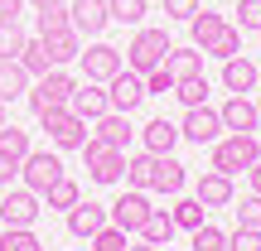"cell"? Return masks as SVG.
Returning <instances> with one entry per match:
<instances>
[{
  "mask_svg": "<svg viewBox=\"0 0 261 251\" xmlns=\"http://www.w3.org/2000/svg\"><path fill=\"white\" fill-rule=\"evenodd\" d=\"M261 159V145H256V135H218L213 140V169H223V174H247V169H252Z\"/></svg>",
  "mask_w": 261,
  "mask_h": 251,
  "instance_id": "obj_1",
  "label": "cell"
},
{
  "mask_svg": "<svg viewBox=\"0 0 261 251\" xmlns=\"http://www.w3.org/2000/svg\"><path fill=\"white\" fill-rule=\"evenodd\" d=\"M83 159H87L92 184H121V179H126V150L107 145L102 135H87L83 140Z\"/></svg>",
  "mask_w": 261,
  "mask_h": 251,
  "instance_id": "obj_2",
  "label": "cell"
},
{
  "mask_svg": "<svg viewBox=\"0 0 261 251\" xmlns=\"http://www.w3.org/2000/svg\"><path fill=\"white\" fill-rule=\"evenodd\" d=\"M39 126L48 130V140H54L58 150H83V140L92 135L87 121L73 111V106H48V111H39Z\"/></svg>",
  "mask_w": 261,
  "mask_h": 251,
  "instance_id": "obj_3",
  "label": "cell"
},
{
  "mask_svg": "<svg viewBox=\"0 0 261 251\" xmlns=\"http://www.w3.org/2000/svg\"><path fill=\"white\" fill-rule=\"evenodd\" d=\"M169 48H174V44H169L165 29H140V34L130 39V48H126V68L145 77L150 68H160V63L169 58Z\"/></svg>",
  "mask_w": 261,
  "mask_h": 251,
  "instance_id": "obj_4",
  "label": "cell"
},
{
  "mask_svg": "<svg viewBox=\"0 0 261 251\" xmlns=\"http://www.w3.org/2000/svg\"><path fill=\"white\" fill-rule=\"evenodd\" d=\"M73 87H77V82H73V73H63V68H48V73L24 92V97H29V111L39 116V111H48V106H68Z\"/></svg>",
  "mask_w": 261,
  "mask_h": 251,
  "instance_id": "obj_5",
  "label": "cell"
},
{
  "mask_svg": "<svg viewBox=\"0 0 261 251\" xmlns=\"http://www.w3.org/2000/svg\"><path fill=\"white\" fill-rule=\"evenodd\" d=\"M19 179H24V188H34V193L44 198L48 184H58V179H63V159L48 155V150H29V155L19 159Z\"/></svg>",
  "mask_w": 261,
  "mask_h": 251,
  "instance_id": "obj_6",
  "label": "cell"
},
{
  "mask_svg": "<svg viewBox=\"0 0 261 251\" xmlns=\"http://www.w3.org/2000/svg\"><path fill=\"white\" fill-rule=\"evenodd\" d=\"M223 135V116L213 106H184V126H179V140H194V145H213Z\"/></svg>",
  "mask_w": 261,
  "mask_h": 251,
  "instance_id": "obj_7",
  "label": "cell"
},
{
  "mask_svg": "<svg viewBox=\"0 0 261 251\" xmlns=\"http://www.w3.org/2000/svg\"><path fill=\"white\" fill-rule=\"evenodd\" d=\"M107 213H112V222L121 227V232H140V227H145V217L155 213V208H150V193H145V188H126V193L116 198Z\"/></svg>",
  "mask_w": 261,
  "mask_h": 251,
  "instance_id": "obj_8",
  "label": "cell"
},
{
  "mask_svg": "<svg viewBox=\"0 0 261 251\" xmlns=\"http://www.w3.org/2000/svg\"><path fill=\"white\" fill-rule=\"evenodd\" d=\"M39 193L34 188H10L5 198H0V222L5 227H34L39 222Z\"/></svg>",
  "mask_w": 261,
  "mask_h": 251,
  "instance_id": "obj_9",
  "label": "cell"
},
{
  "mask_svg": "<svg viewBox=\"0 0 261 251\" xmlns=\"http://www.w3.org/2000/svg\"><path fill=\"white\" fill-rule=\"evenodd\" d=\"M107 97H112V111H136V106L140 102H145V77H140V73H130V68H121V73H116L112 77V82H107Z\"/></svg>",
  "mask_w": 261,
  "mask_h": 251,
  "instance_id": "obj_10",
  "label": "cell"
},
{
  "mask_svg": "<svg viewBox=\"0 0 261 251\" xmlns=\"http://www.w3.org/2000/svg\"><path fill=\"white\" fill-rule=\"evenodd\" d=\"M77 63H83V73L92 77V82H112L126 68V58H121V48H112V44H92L87 53H77Z\"/></svg>",
  "mask_w": 261,
  "mask_h": 251,
  "instance_id": "obj_11",
  "label": "cell"
},
{
  "mask_svg": "<svg viewBox=\"0 0 261 251\" xmlns=\"http://www.w3.org/2000/svg\"><path fill=\"white\" fill-rule=\"evenodd\" d=\"M107 222H112V213H107L102 203H83V198H77V203L68 208V232H73L77 242H92Z\"/></svg>",
  "mask_w": 261,
  "mask_h": 251,
  "instance_id": "obj_12",
  "label": "cell"
},
{
  "mask_svg": "<svg viewBox=\"0 0 261 251\" xmlns=\"http://www.w3.org/2000/svg\"><path fill=\"white\" fill-rule=\"evenodd\" d=\"M68 106H73L83 121H97V116H107V111H112L107 82H92V77H87V82H77V87H73V97H68Z\"/></svg>",
  "mask_w": 261,
  "mask_h": 251,
  "instance_id": "obj_13",
  "label": "cell"
},
{
  "mask_svg": "<svg viewBox=\"0 0 261 251\" xmlns=\"http://www.w3.org/2000/svg\"><path fill=\"white\" fill-rule=\"evenodd\" d=\"M68 15H73V29L87 39H97L107 24H112V15H107V0H68Z\"/></svg>",
  "mask_w": 261,
  "mask_h": 251,
  "instance_id": "obj_14",
  "label": "cell"
},
{
  "mask_svg": "<svg viewBox=\"0 0 261 251\" xmlns=\"http://www.w3.org/2000/svg\"><path fill=\"white\" fill-rule=\"evenodd\" d=\"M223 130H237V135H256V126H261V116H256V102H247V97H227L223 102Z\"/></svg>",
  "mask_w": 261,
  "mask_h": 251,
  "instance_id": "obj_15",
  "label": "cell"
},
{
  "mask_svg": "<svg viewBox=\"0 0 261 251\" xmlns=\"http://www.w3.org/2000/svg\"><path fill=\"white\" fill-rule=\"evenodd\" d=\"M194 198H198L203 208H227V203H232V174H223V169H208V174H198Z\"/></svg>",
  "mask_w": 261,
  "mask_h": 251,
  "instance_id": "obj_16",
  "label": "cell"
},
{
  "mask_svg": "<svg viewBox=\"0 0 261 251\" xmlns=\"http://www.w3.org/2000/svg\"><path fill=\"white\" fill-rule=\"evenodd\" d=\"M256 82H261V73H256V63H252V58H242V53H237V58H227V63H223V87H227V92L247 97Z\"/></svg>",
  "mask_w": 261,
  "mask_h": 251,
  "instance_id": "obj_17",
  "label": "cell"
},
{
  "mask_svg": "<svg viewBox=\"0 0 261 251\" xmlns=\"http://www.w3.org/2000/svg\"><path fill=\"white\" fill-rule=\"evenodd\" d=\"M150 188L155 193H184V164H179L174 155H155V179H150Z\"/></svg>",
  "mask_w": 261,
  "mask_h": 251,
  "instance_id": "obj_18",
  "label": "cell"
},
{
  "mask_svg": "<svg viewBox=\"0 0 261 251\" xmlns=\"http://www.w3.org/2000/svg\"><path fill=\"white\" fill-rule=\"evenodd\" d=\"M223 29H227V19L213 15V10H198V15L189 19V39H194V48H203V53L213 48V39L223 34Z\"/></svg>",
  "mask_w": 261,
  "mask_h": 251,
  "instance_id": "obj_19",
  "label": "cell"
},
{
  "mask_svg": "<svg viewBox=\"0 0 261 251\" xmlns=\"http://www.w3.org/2000/svg\"><path fill=\"white\" fill-rule=\"evenodd\" d=\"M140 135H145V150H150V155H174V145H179V126L165 121V116H155Z\"/></svg>",
  "mask_w": 261,
  "mask_h": 251,
  "instance_id": "obj_20",
  "label": "cell"
},
{
  "mask_svg": "<svg viewBox=\"0 0 261 251\" xmlns=\"http://www.w3.org/2000/svg\"><path fill=\"white\" fill-rule=\"evenodd\" d=\"M29 92V73L19 58H0V102H15Z\"/></svg>",
  "mask_w": 261,
  "mask_h": 251,
  "instance_id": "obj_21",
  "label": "cell"
},
{
  "mask_svg": "<svg viewBox=\"0 0 261 251\" xmlns=\"http://www.w3.org/2000/svg\"><path fill=\"white\" fill-rule=\"evenodd\" d=\"M92 126H97L92 135H102L107 145H116V150H126V140H130V116H126V111H107V116H97Z\"/></svg>",
  "mask_w": 261,
  "mask_h": 251,
  "instance_id": "obj_22",
  "label": "cell"
},
{
  "mask_svg": "<svg viewBox=\"0 0 261 251\" xmlns=\"http://www.w3.org/2000/svg\"><path fill=\"white\" fill-rule=\"evenodd\" d=\"M165 68L174 73V82H179V77H198V73H203V48H194V44H189V48H169Z\"/></svg>",
  "mask_w": 261,
  "mask_h": 251,
  "instance_id": "obj_23",
  "label": "cell"
},
{
  "mask_svg": "<svg viewBox=\"0 0 261 251\" xmlns=\"http://www.w3.org/2000/svg\"><path fill=\"white\" fill-rule=\"evenodd\" d=\"M179 227H174V217L165 213V208H155V213L145 217V227H140V237H145L150 246H169V237H174Z\"/></svg>",
  "mask_w": 261,
  "mask_h": 251,
  "instance_id": "obj_24",
  "label": "cell"
},
{
  "mask_svg": "<svg viewBox=\"0 0 261 251\" xmlns=\"http://www.w3.org/2000/svg\"><path fill=\"white\" fill-rule=\"evenodd\" d=\"M150 179H155V155H150V150L130 155L126 159V188H145L150 193Z\"/></svg>",
  "mask_w": 261,
  "mask_h": 251,
  "instance_id": "obj_25",
  "label": "cell"
},
{
  "mask_svg": "<svg viewBox=\"0 0 261 251\" xmlns=\"http://www.w3.org/2000/svg\"><path fill=\"white\" fill-rule=\"evenodd\" d=\"M39 39H58V34H73V15H68V5L58 10H39Z\"/></svg>",
  "mask_w": 261,
  "mask_h": 251,
  "instance_id": "obj_26",
  "label": "cell"
},
{
  "mask_svg": "<svg viewBox=\"0 0 261 251\" xmlns=\"http://www.w3.org/2000/svg\"><path fill=\"white\" fill-rule=\"evenodd\" d=\"M203 213H208V208L198 203V198H179V193H174V208H169V217H174L179 232H194V227L203 222Z\"/></svg>",
  "mask_w": 261,
  "mask_h": 251,
  "instance_id": "obj_27",
  "label": "cell"
},
{
  "mask_svg": "<svg viewBox=\"0 0 261 251\" xmlns=\"http://www.w3.org/2000/svg\"><path fill=\"white\" fill-rule=\"evenodd\" d=\"M77 198H83V188H77L73 179L63 174V179H58V184H48V193H44V203L54 208V213H68V208H73Z\"/></svg>",
  "mask_w": 261,
  "mask_h": 251,
  "instance_id": "obj_28",
  "label": "cell"
},
{
  "mask_svg": "<svg viewBox=\"0 0 261 251\" xmlns=\"http://www.w3.org/2000/svg\"><path fill=\"white\" fill-rule=\"evenodd\" d=\"M24 44H29L24 24H19V19H5V24H0V58H19Z\"/></svg>",
  "mask_w": 261,
  "mask_h": 251,
  "instance_id": "obj_29",
  "label": "cell"
},
{
  "mask_svg": "<svg viewBox=\"0 0 261 251\" xmlns=\"http://www.w3.org/2000/svg\"><path fill=\"white\" fill-rule=\"evenodd\" d=\"M44 48H48V63L54 68H63V63H73L83 48H77V29L73 34H58V39H44Z\"/></svg>",
  "mask_w": 261,
  "mask_h": 251,
  "instance_id": "obj_30",
  "label": "cell"
},
{
  "mask_svg": "<svg viewBox=\"0 0 261 251\" xmlns=\"http://www.w3.org/2000/svg\"><path fill=\"white\" fill-rule=\"evenodd\" d=\"M19 63H24V73L29 77H44L48 73V68H54V63H48V48H44V39H29V44H24V53H19Z\"/></svg>",
  "mask_w": 261,
  "mask_h": 251,
  "instance_id": "obj_31",
  "label": "cell"
},
{
  "mask_svg": "<svg viewBox=\"0 0 261 251\" xmlns=\"http://www.w3.org/2000/svg\"><path fill=\"white\" fill-rule=\"evenodd\" d=\"M169 97H179L184 106H203V102H208V77H203V73H198V77H179Z\"/></svg>",
  "mask_w": 261,
  "mask_h": 251,
  "instance_id": "obj_32",
  "label": "cell"
},
{
  "mask_svg": "<svg viewBox=\"0 0 261 251\" xmlns=\"http://www.w3.org/2000/svg\"><path fill=\"white\" fill-rule=\"evenodd\" d=\"M0 251H44V242L34 237V227H5L0 232Z\"/></svg>",
  "mask_w": 261,
  "mask_h": 251,
  "instance_id": "obj_33",
  "label": "cell"
},
{
  "mask_svg": "<svg viewBox=\"0 0 261 251\" xmlns=\"http://www.w3.org/2000/svg\"><path fill=\"white\" fill-rule=\"evenodd\" d=\"M145 0H107V15H112V24H140L145 19Z\"/></svg>",
  "mask_w": 261,
  "mask_h": 251,
  "instance_id": "obj_34",
  "label": "cell"
},
{
  "mask_svg": "<svg viewBox=\"0 0 261 251\" xmlns=\"http://www.w3.org/2000/svg\"><path fill=\"white\" fill-rule=\"evenodd\" d=\"M0 155H5V159H24V155H29V130L0 126Z\"/></svg>",
  "mask_w": 261,
  "mask_h": 251,
  "instance_id": "obj_35",
  "label": "cell"
},
{
  "mask_svg": "<svg viewBox=\"0 0 261 251\" xmlns=\"http://www.w3.org/2000/svg\"><path fill=\"white\" fill-rule=\"evenodd\" d=\"M189 242H194V251H227V232H218L213 222H198L189 232Z\"/></svg>",
  "mask_w": 261,
  "mask_h": 251,
  "instance_id": "obj_36",
  "label": "cell"
},
{
  "mask_svg": "<svg viewBox=\"0 0 261 251\" xmlns=\"http://www.w3.org/2000/svg\"><path fill=\"white\" fill-rule=\"evenodd\" d=\"M208 53H213V58H223V63H227V58H237V53H242V29H237V24H227L223 34L213 39V48H208Z\"/></svg>",
  "mask_w": 261,
  "mask_h": 251,
  "instance_id": "obj_37",
  "label": "cell"
},
{
  "mask_svg": "<svg viewBox=\"0 0 261 251\" xmlns=\"http://www.w3.org/2000/svg\"><path fill=\"white\" fill-rule=\"evenodd\" d=\"M237 29L242 34H261V0H237Z\"/></svg>",
  "mask_w": 261,
  "mask_h": 251,
  "instance_id": "obj_38",
  "label": "cell"
},
{
  "mask_svg": "<svg viewBox=\"0 0 261 251\" xmlns=\"http://www.w3.org/2000/svg\"><path fill=\"white\" fill-rule=\"evenodd\" d=\"M145 92H150V97H169V92H174V73H169L165 63L150 68V73H145Z\"/></svg>",
  "mask_w": 261,
  "mask_h": 251,
  "instance_id": "obj_39",
  "label": "cell"
},
{
  "mask_svg": "<svg viewBox=\"0 0 261 251\" xmlns=\"http://www.w3.org/2000/svg\"><path fill=\"white\" fill-rule=\"evenodd\" d=\"M92 251H126V232H121L116 222H107L102 232L92 237Z\"/></svg>",
  "mask_w": 261,
  "mask_h": 251,
  "instance_id": "obj_40",
  "label": "cell"
},
{
  "mask_svg": "<svg viewBox=\"0 0 261 251\" xmlns=\"http://www.w3.org/2000/svg\"><path fill=\"white\" fill-rule=\"evenodd\" d=\"M227 251H261V227H237L227 237Z\"/></svg>",
  "mask_w": 261,
  "mask_h": 251,
  "instance_id": "obj_41",
  "label": "cell"
},
{
  "mask_svg": "<svg viewBox=\"0 0 261 251\" xmlns=\"http://www.w3.org/2000/svg\"><path fill=\"white\" fill-rule=\"evenodd\" d=\"M237 227H261V193L242 198V208H237Z\"/></svg>",
  "mask_w": 261,
  "mask_h": 251,
  "instance_id": "obj_42",
  "label": "cell"
},
{
  "mask_svg": "<svg viewBox=\"0 0 261 251\" xmlns=\"http://www.w3.org/2000/svg\"><path fill=\"white\" fill-rule=\"evenodd\" d=\"M198 10H203V0H165V15L169 19H184V24L198 15Z\"/></svg>",
  "mask_w": 261,
  "mask_h": 251,
  "instance_id": "obj_43",
  "label": "cell"
},
{
  "mask_svg": "<svg viewBox=\"0 0 261 251\" xmlns=\"http://www.w3.org/2000/svg\"><path fill=\"white\" fill-rule=\"evenodd\" d=\"M15 174H19V159H5V155H0V188L15 184Z\"/></svg>",
  "mask_w": 261,
  "mask_h": 251,
  "instance_id": "obj_44",
  "label": "cell"
},
{
  "mask_svg": "<svg viewBox=\"0 0 261 251\" xmlns=\"http://www.w3.org/2000/svg\"><path fill=\"white\" fill-rule=\"evenodd\" d=\"M24 15V0H0V24H5V19H19Z\"/></svg>",
  "mask_w": 261,
  "mask_h": 251,
  "instance_id": "obj_45",
  "label": "cell"
},
{
  "mask_svg": "<svg viewBox=\"0 0 261 251\" xmlns=\"http://www.w3.org/2000/svg\"><path fill=\"white\" fill-rule=\"evenodd\" d=\"M247 179H252V193H261V159H256L252 169H247Z\"/></svg>",
  "mask_w": 261,
  "mask_h": 251,
  "instance_id": "obj_46",
  "label": "cell"
},
{
  "mask_svg": "<svg viewBox=\"0 0 261 251\" xmlns=\"http://www.w3.org/2000/svg\"><path fill=\"white\" fill-rule=\"evenodd\" d=\"M34 10H58V5H68V0H29Z\"/></svg>",
  "mask_w": 261,
  "mask_h": 251,
  "instance_id": "obj_47",
  "label": "cell"
},
{
  "mask_svg": "<svg viewBox=\"0 0 261 251\" xmlns=\"http://www.w3.org/2000/svg\"><path fill=\"white\" fill-rule=\"evenodd\" d=\"M136 251H160V246H150V242H145V246H136Z\"/></svg>",
  "mask_w": 261,
  "mask_h": 251,
  "instance_id": "obj_48",
  "label": "cell"
},
{
  "mask_svg": "<svg viewBox=\"0 0 261 251\" xmlns=\"http://www.w3.org/2000/svg\"><path fill=\"white\" fill-rule=\"evenodd\" d=\"M0 126H5V102H0Z\"/></svg>",
  "mask_w": 261,
  "mask_h": 251,
  "instance_id": "obj_49",
  "label": "cell"
},
{
  "mask_svg": "<svg viewBox=\"0 0 261 251\" xmlns=\"http://www.w3.org/2000/svg\"><path fill=\"white\" fill-rule=\"evenodd\" d=\"M256 116H261V97H256Z\"/></svg>",
  "mask_w": 261,
  "mask_h": 251,
  "instance_id": "obj_50",
  "label": "cell"
},
{
  "mask_svg": "<svg viewBox=\"0 0 261 251\" xmlns=\"http://www.w3.org/2000/svg\"><path fill=\"white\" fill-rule=\"evenodd\" d=\"M256 73H261V63H256Z\"/></svg>",
  "mask_w": 261,
  "mask_h": 251,
  "instance_id": "obj_51",
  "label": "cell"
}]
</instances>
